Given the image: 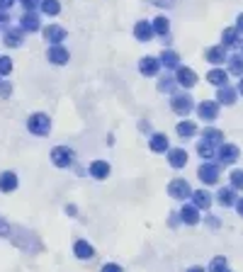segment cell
Here are the masks:
<instances>
[{
    "label": "cell",
    "instance_id": "7a4b0ae2",
    "mask_svg": "<svg viewBox=\"0 0 243 272\" xmlns=\"http://www.w3.org/2000/svg\"><path fill=\"white\" fill-rule=\"evenodd\" d=\"M27 129H29V134H34V136H46V134L51 131V119H49V114H44V112H34L32 117L27 119Z\"/></svg>",
    "mask_w": 243,
    "mask_h": 272
},
{
    "label": "cell",
    "instance_id": "8fae6325",
    "mask_svg": "<svg viewBox=\"0 0 243 272\" xmlns=\"http://www.w3.org/2000/svg\"><path fill=\"white\" fill-rule=\"evenodd\" d=\"M202 211H199L195 204H185V207L180 209V221L183 224H188V226H197L199 221H202Z\"/></svg>",
    "mask_w": 243,
    "mask_h": 272
},
{
    "label": "cell",
    "instance_id": "f6af8a7d",
    "mask_svg": "<svg viewBox=\"0 0 243 272\" xmlns=\"http://www.w3.org/2000/svg\"><path fill=\"white\" fill-rule=\"evenodd\" d=\"M66 211H68V214H71V217H76V214H78V209L73 207V204H68V207H66Z\"/></svg>",
    "mask_w": 243,
    "mask_h": 272
},
{
    "label": "cell",
    "instance_id": "2e32d148",
    "mask_svg": "<svg viewBox=\"0 0 243 272\" xmlns=\"http://www.w3.org/2000/svg\"><path fill=\"white\" fill-rule=\"evenodd\" d=\"M44 39L49 44H61L66 39V29L58 24H49V27H44Z\"/></svg>",
    "mask_w": 243,
    "mask_h": 272
},
{
    "label": "cell",
    "instance_id": "ba28073f",
    "mask_svg": "<svg viewBox=\"0 0 243 272\" xmlns=\"http://www.w3.org/2000/svg\"><path fill=\"white\" fill-rule=\"evenodd\" d=\"M46 58H49L54 66H66L68 58H71V54H68V49L64 46V44H51L49 51H46Z\"/></svg>",
    "mask_w": 243,
    "mask_h": 272
},
{
    "label": "cell",
    "instance_id": "52a82bcc",
    "mask_svg": "<svg viewBox=\"0 0 243 272\" xmlns=\"http://www.w3.org/2000/svg\"><path fill=\"white\" fill-rule=\"evenodd\" d=\"M197 117L204 122H214L219 117V102H217V100H204V102H199Z\"/></svg>",
    "mask_w": 243,
    "mask_h": 272
},
{
    "label": "cell",
    "instance_id": "9a60e30c",
    "mask_svg": "<svg viewBox=\"0 0 243 272\" xmlns=\"http://www.w3.org/2000/svg\"><path fill=\"white\" fill-rule=\"evenodd\" d=\"M3 39H5V46H10V49H17L24 39V32L20 27H8L5 32H3Z\"/></svg>",
    "mask_w": 243,
    "mask_h": 272
},
{
    "label": "cell",
    "instance_id": "7bdbcfd3",
    "mask_svg": "<svg viewBox=\"0 0 243 272\" xmlns=\"http://www.w3.org/2000/svg\"><path fill=\"white\" fill-rule=\"evenodd\" d=\"M12 5H15V0H0V10L8 12V10L12 8Z\"/></svg>",
    "mask_w": 243,
    "mask_h": 272
},
{
    "label": "cell",
    "instance_id": "836d02e7",
    "mask_svg": "<svg viewBox=\"0 0 243 272\" xmlns=\"http://www.w3.org/2000/svg\"><path fill=\"white\" fill-rule=\"evenodd\" d=\"M229 61V73L233 76H243V56H231V58H226Z\"/></svg>",
    "mask_w": 243,
    "mask_h": 272
},
{
    "label": "cell",
    "instance_id": "9c48e42d",
    "mask_svg": "<svg viewBox=\"0 0 243 272\" xmlns=\"http://www.w3.org/2000/svg\"><path fill=\"white\" fill-rule=\"evenodd\" d=\"M190 199H192V204H195L199 211H209L211 204H214V195H209L207 190H195V192L190 195Z\"/></svg>",
    "mask_w": 243,
    "mask_h": 272
},
{
    "label": "cell",
    "instance_id": "bcb514c9",
    "mask_svg": "<svg viewBox=\"0 0 243 272\" xmlns=\"http://www.w3.org/2000/svg\"><path fill=\"white\" fill-rule=\"evenodd\" d=\"M188 272H207V270H204V267H199V265H192Z\"/></svg>",
    "mask_w": 243,
    "mask_h": 272
},
{
    "label": "cell",
    "instance_id": "7dc6e473",
    "mask_svg": "<svg viewBox=\"0 0 243 272\" xmlns=\"http://www.w3.org/2000/svg\"><path fill=\"white\" fill-rule=\"evenodd\" d=\"M0 233H8V224H3V221H0Z\"/></svg>",
    "mask_w": 243,
    "mask_h": 272
},
{
    "label": "cell",
    "instance_id": "6da1fadb",
    "mask_svg": "<svg viewBox=\"0 0 243 272\" xmlns=\"http://www.w3.org/2000/svg\"><path fill=\"white\" fill-rule=\"evenodd\" d=\"M197 177L204 183V185H219L221 177V163H214V161H204V163L197 168Z\"/></svg>",
    "mask_w": 243,
    "mask_h": 272
},
{
    "label": "cell",
    "instance_id": "f907efd6",
    "mask_svg": "<svg viewBox=\"0 0 243 272\" xmlns=\"http://www.w3.org/2000/svg\"><path fill=\"white\" fill-rule=\"evenodd\" d=\"M224 272H233V270H224Z\"/></svg>",
    "mask_w": 243,
    "mask_h": 272
},
{
    "label": "cell",
    "instance_id": "4dcf8cb0",
    "mask_svg": "<svg viewBox=\"0 0 243 272\" xmlns=\"http://www.w3.org/2000/svg\"><path fill=\"white\" fill-rule=\"evenodd\" d=\"M39 8H42L44 15H51V17H54V15L61 12V3H58V0H42V3H39Z\"/></svg>",
    "mask_w": 243,
    "mask_h": 272
},
{
    "label": "cell",
    "instance_id": "f1b7e54d",
    "mask_svg": "<svg viewBox=\"0 0 243 272\" xmlns=\"http://www.w3.org/2000/svg\"><path fill=\"white\" fill-rule=\"evenodd\" d=\"M202 139L214 143V146H219V143H224V131L214 129V127H207V129H202Z\"/></svg>",
    "mask_w": 243,
    "mask_h": 272
},
{
    "label": "cell",
    "instance_id": "7c38bea8",
    "mask_svg": "<svg viewBox=\"0 0 243 272\" xmlns=\"http://www.w3.org/2000/svg\"><path fill=\"white\" fill-rule=\"evenodd\" d=\"M236 98H238V90L233 85H219V90H217V102L219 105H233L236 102Z\"/></svg>",
    "mask_w": 243,
    "mask_h": 272
},
{
    "label": "cell",
    "instance_id": "c3c4849f",
    "mask_svg": "<svg viewBox=\"0 0 243 272\" xmlns=\"http://www.w3.org/2000/svg\"><path fill=\"white\" fill-rule=\"evenodd\" d=\"M236 90H238V93L243 95V76H241V80H238V87H236Z\"/></svg>",
    "mask_w": 243,
    "mask_h": 272
},
{
    "label": "cell",
    "instance_id": "8992f818",
    "mask_svg": "<svg viewBox=\"0 0 243 272\" xmlns=\"http://www.w3.org/2000/svg\"><path fill=\"white\" fill-rule=\"evenodd\" d=\"M170 107H173V112H175V114H180V117H188L195 105H192V98H190L188 93H180V95H173V100H170Z\"/></svg>",
    "mask_w": 243,
    "mask_h": 272
},
{
    "label": "cell",
    "instance_id": "ac0fdd59",
    "mask_svg": "<svg viewBox=\"0 0 243 272\" xmlns=\"http://www.w3.org/2000/svg\"><path fill=\"white\" fill-rule=\"evenodd\" d=\"M17 185H20V180H17V175L12 173V170L0 173V192H15Z\"/></svg>",
    "mask_w": 243,
    "mask_h": 272
},
{
    "label": "cell",
    "instance_id": "ab89813d",
    "mask_svg": "<svg viewBox=\"0 0 243 272\" xmlns=\"http://www.w3.org/2000/svg\"><path fill=\"white\" fill-rule=\"evenodd\" d=\"M100 272H124V270H122V265H117V262H107V265H102Z\"/></svg>",
    "mask_w": 243,
    "mask_h": 272
},
{
    "label": "cell",
    "instance_id": "f546056e",
    "mask_svg": "<svg viewBox=\"0 0 243 272\" xmlns=\"http://www.w3.org/2000/svg\"><path fill=\"white\" fill-rule=\"evenodd\" d=\"M158 61H161V66H166V68H177V66H180V56H177L173 49H166Z\"/></svg>",
    "mask_w": 243,
    "mask_h": 272
},
{
    "label": "cell",
    "instance_id": "cb8c5ba5",
    "mask_svg": "<svg viewBox=\"0 0 243 272\" xmlns=\"http://www.w3.org/2000/svg\"><path fill=\"white\" fill-rule=\"evenodd\" d=\"M214 199L219 202L221 207H233V202H236V190H233V187H219V192H217Z\"/></svg>",
    "mask_w": 243,
    "mask_h": 272
},
{
    "label": "cell",
    "instance_id": "681fc988",
    "mask_svg": "<svg viewBox=\"0 0 243 272\" xmlns=\"http://www.w3.org/2000/svg\"><path fill=\"white\" fill-rule=\"evenodd\" d=\"M238 44H241V56H243V39H241V42H238Z\"/></svg>",
    "mask_w": 243,
    "mask_h": 272
},
{
    "label": "cell",
    "instance_id": "74e56055",
    "mask_svg": "<svg viewBox=\"0 0 243 272\" xmlns=\"http://www.w3.org/2000/svg\"><path fill=\"white\" fill-rule=\"evenodd\" d=\"M10 93H12V85L8 83V80H0V98H10Z\"/></svg>",
    "mask_w": 243,
    "mask_h": 272
},
{
    "label": "cell",
    "instance_id": "5bb4252c",
    "mask_svg": "<svg viewBox=\"0 0 243 272\" xmlns=\"http://www.w3.org/2000/svg\"><path fill=\"white\" fill-rule=\"evenodd\" d=\"M168 165L170 168H185L188 165V151H183V148H168Z\"/></svg>",
    "mask_w": 243,
    "mask_h": 272
},
{
    "label": "cell",
    "instance_id": "f35d334b",
    "mask_svg": "<svg viewBox=\"0 0 243 272\" xmlns=\"http://www.w3.org/2000/svg\"><path fill=\"white\" fill-rule=\"evenodd\" d=\"M8 27H10V15L5 10H0V32H5Z\"/></svg>",
    "mask_w": 243,
    "mask_h": 272
},
{
    "label": "cell",
    "instance_id": "277c9868",
    "mask_svg": "<svg viewBox=\"0 0 243 272\" xmlns=\"http://www.w3.org/2000/svg\"><path fill=\"white\" fill-rule=\"evenodd\" d=\"M190 195H192V187H190L188 180H183V177L170 180V185H168V197H173L177 202H185V199H190Z\"/></svg>",
    "mask_w": 243,
    "mask_h": 272
},
{
    "label": "cell",
    "instance_id": "3957f363",
    "mask_svg": "<svg viewBox=\"0 0 243 272\" xmlns=\"http://www.w3.org/2000/svg\"><path fill=\"white\" fill-rule=\"evenodd\" d=\"M49 158H51V163H54L56 168H71V165L76 163V153L71 151L68 146H56V148H51Z\"/></svg>",
    "mask_w": 243,
    "mask_h": 272
},
{
    "label": "cell",
    "instance_id": "4316f807",
    "mask_svg": "<svg viewBox=\"0 0 243 272\" xmlns=\"http://www.w3.org/2000/svg\"><path fill=\"white\" fill-rule=\"evenodd\" d=\"M197 153H199V158H204V161H214V158H217V146L202 139V141L197 143Z\"/></svg>",
    "mask_w": 243,
    "mask_h": 272
},
{
    "label": "cell",
    "instance_id": "d6986e66",
    "mask_svg": "<svg viewBox=\"0 0 243 272\" xmlns=\"http://www.w3.org/2000/svg\"><path fill=\"white\" fill-rule=\"evenodd\" d=\"M20 29H22V32H37V29H39V15L34 10L24 12L22 20H20Z\"/></svg>",
    "mask_w": 243,
    "mask_h": 272
},
{
    "label": "cell",
    "instance_id": "30bf717a",
    "mask_svg": "<svg viewBox=\"0 0 243 272\" xmlns=\"http://www.w3.org/2000/svg\"><path fill=\"white\" fill-rule=\"evenodd\" d=\"M175 80H177V85H183V87H195V83H197V73H195L192 68H188V66H177L175 68Z\"/></svg>",
    "mask_w": 243,
    "mask_h": 272
},
{
    "label": "cell",
    "instance_id": "44dd1931",
    "mask_svg": "<svg viewBox=\"0 0 243 272\" xmlns=\"http://www.w3.org/2000/svg\"><path fill=\"white\" fill-rule=\"evenodd\" d=\"M158 68H161V61L154 58V56H144V58L139 61V71H141L144 76H156Z\"/></svg>",
    "mask_w": 243,
    "mask_h": 272
},
{
    "label": "cell",
    "instance_id": "1f68e13d",
    "mask_svg": "<svg viewBox=\"0 0 243 272\" xmlns=\"http://www.w3.org/2000/svg\"><path fill=\"white\" fill-rule=\"evenodd\" d=\"M229 180H231V187L236 192H243V170L241 168H233L229 173Z\"/></svg>",
    "mask_w": 243,
    "mask_h": 272
},
{
    "label": "cell",
    "instance_id": "83f0119b",
    "mask_svg": "<svg viewBox=\"0 0 243 272\" xmlns=\"http://www.w3.org/2000/svg\"><path fill=\"white\" fill-rule=\"evenodd\" d=\"M175 131L180 139H192V136L197 134V124H195V122H180L175 127Z\"/></svg>",
    "mask_w": 243,
    "mask_h": 272
},
{
    "label": "cell",
    "instance_id": "e575fe53",
    "mask_svg": "<svg viewBox=\"0 0 243 272\" xmlns=\"http://www.w3.org/2000/svg\"><path fill=\"white\" fill-rule=\"evenodd\" d=\"M151 27H154V34H161V37H168V32H170V24L166 17H156Z\"/></svg>",
    "mask_w": 243,
    "mask_h": 272
},
{
    "label": "cell",
    "instance_id": "484cf974",
    "mask_svg": "<svg viewBox=\"0 0 243 272\" xmlns=\"http://www.w3.org/2000/svg\"><path fill=\"white\" fill-rule=\"evenodd\" d=\"M207 80H209L211 85H226L229 83V73L224 71V68H211L209 73H207Z\"/></svg>",
    "mask_w": 243,
    "mask_h": 272
},
{
    "label": "cell",
    "instance_id": "60d3db41",
    "mask_svg": "<svg viewBox=\"0 0 243 272\" xmlns=\"http://www.w3.org/2000/svg\"><path fill=\"white\" fill-rule=\"evenodd\" d=\"M20 3H22L24 12H29V10H37V3H39V0H20Z\"/></svg>",
    "mask_w": 243,
    "mask_h": 272
},
{
    "label": "cell",
    "instance_id": "d6a6232c",
    "mask_svg": "<svg viewBox=\"0 0 243 272\" xmlns=\"http://www.w3.org/2000/svg\"><path fill=\"white\" fill-rule=\"evenodd\" d=\"M175 87H177V80L173 76H163L158 80V90L161 93H175Z\"/></svg>",
    "mask_w": 243,
    "mask_h": 272
},
{
    "label": "cell",
    "instance_id": "e0dca14e",
    "mask_svg": "<svg viewBox=\"0 0 243 272\" xmlns=\"http://www.w3.org/2000/svg\"><path fill=\"white\" fill-rule=\"evenodd\" d=\"M110 163L107 161H93L88 168V173L95 177V180H105V177H110Z\"/></svg>",
    "mask_w": 243,
    "mask_h": 272
},
{
    "label": "cell",
    "instance_id": "d590c367",
    "mask_svg": "<svg viewBox=\"0 0 243 272\" xmlns=\"http://www.w3.org/2000/svg\"><path fill=\"white\" fill-rule=\"evenodd\" d=\"M224 270H229V260H226L224 255H217V258L209 262V267H207V272H224Z\"/></svg>",
    "mask_w": 243,
    "mask_h": 272
},
{
    "label": "cell",
    "instance_id": "ffe728a7",
    "mask_svg": "<svg viewBox=\"0 0 243 272\" xmlns=\"http://www.w3.org/2000/svg\"><path fill=\"white\" fill-rule=\"evenodd\" d=\"M148 148L154 153H166L170 148V143H168V136L166 134H151V139H148Z\"/></svg>",
    "mask_w": 243,
    "mask_h": 272
},
{
    "label": "cell",
    "instance_id": "7402d4cb",
    "mask_svg": "<svg viewBox=\"0 0 243 272\" xmlns=\"http://www.w3.org/2000/svg\"><path fill=\"white\" fill-rule=\"evenodd\" d=\"M134 37H136L139 42H151V39H154V27H151V22H136Z\"/></svg>",
    "mask_w": 243,
    "mask_h": 272
},
{
    "label": "cell",
    "instance_id": "5b68a950",
    "mask_svg": "<svg viewBox=\"0 0 243 272\" xmlns=\"http://www.w3.org/2000/svg\"><path fill=\"white\" fill-rule=\"evenodd\" d=\"M238 156H241V148L233 146V143H219V146H217V158H219V163L231 165L238 161Z\"/></svg>",
    "mask_w": 243,
    "mask_h": 272
},
{
    "label": "cell",
    "instance_id": "ee69618b",
    "mask_svg": "<svg viewBox=\"0 0 243 272\" xmlns=\"http://www.w3.org/2000/svg\"><path fill=\"white\" fill-rule=\"evenodd\" d=\"M236 29H238V32H243V12L238 15V20H236Z\"/></svg>",
    "mask_w": 243,
    "mask_h": 272
},
{
    "label": "cell",
    "instance_id": "b9f144b4",
    "mask_svg": "<svg viewBox=\"0 0 243 272\" xmlns=\"http://www.w3.org/2000/svg\"><path fill=\"white\" fill-rule=\"evenodd\" d=\"M233 209L238 211V217H243V197H236V202H233Z\"/></svg>",
    "mask_w": 243,
    "mask_h": 272
},
{
    "label": "cell",
    "instance_id": "4fadbf2b",
    "mask_svg": "<svg viewBox=\"0 0 243 272\" xmlns=\"http://www.w3.org/2000/svg\"><path fill=\"white\" fill-rule=\"evenodd\" d=\"M73 253H76L78 260H93V258H95V248L83 238H78L76 243H73Z\"/></svg>",
    "mask_w": 243,
    "mask_h": 272
},
{
    "label": "cell",
    "instance_id": "8d00e7d4",
    "mask_svg": "<svg viewBox=\"0 0 243 272\" xmlns=\"http://www.w3.org/2000/svg\"><path fill=\"white\" fill-rule=\"evenodd\" d=\"M12 73V58L10 56H0V78L10 76Z\"/></svg>",
    "mask_w": 243,
    "mask_h": 272
},
{
    "label": "cell",
    "instance_id": "603a6c76",
    "mask_svg": "<svg viewBox=\"0 0 243 272\" xmlns=\"http://www.w3.org/2000/svg\"><path fill=\"white\" fill-rule=\"evenodd\" d=\"M221 46L224 49H233V46H238V42H241V32L236 29V27H229V29H224V34H221Z\"/></svg>",
    "mask_w": 243,
    "mask_h": 272
},
{
    "label": "cell",
    "instance_id": "d4e9b609",
    "mask_svg": "<svg viewBox=\"0 0 243 272\" xmlns=\"http://www.w3.org/2000/svg\"><path fill=\"white\" fill-rule=\"evenodd\" d=\"M204 56H207V61H209L211 66H221L226 61V49H224V46H209Z\"/></svg>",
    "mask_w": 243,
    "mask_h": 272
}]
</instances>
